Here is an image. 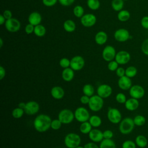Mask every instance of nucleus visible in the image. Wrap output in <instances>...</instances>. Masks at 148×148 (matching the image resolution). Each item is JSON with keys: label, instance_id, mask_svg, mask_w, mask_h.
<instances>
[{"label": "nucleus", "instance_id": "nucleus-1", "mask_svg": "<svg viewBox=\"0 0 148 148\" xmlns=\"http://www.w3.org/2000/svg\"><path fill=\"white\" fill-rule=\"evenodd\" d=\"M51 117L46 114H40L34 119L33 126L39 132H45L51 128Z\"/></svg>", "mask_w": 148, "mask_h": 148}, {"label": "nucleus", "instance_id": "nucleus-2", "mask_svg": "<svg viewBox=\"0 0 148 148\" xmlns=\"http://www.w3.org/2000/svg\"><path fill=\"white\" fill-rule=\"evenodd\" d=\"M135 125L133 119L130 117H127L120 122L119 130L122 134L127 135L132 132Z\"/></svg>", "mask_w": 148, "mask_h": 148}, {"label": "nucleus", "instance_id": "nucleus-3", "mask_svg": "<svg viewBox=\"0 0 148 148\" xmlns=\"http://www.w3.org/2000/svg\"><path fill=\"white\" fill-rule=\"evenodd\" d=\"M80 143V136L76 133H68L64 138V144L68 148H75L79 146Z\"/></svg>", "mask_w": 148, "mask_h": 148}, {"label": "nucleus", "instance_id": "nucleus-4", "mask_svg": "<svg viewBox=\"0 0 148 148\" xmlns=\"http://www.w3.org/2000/svg\"><path fill=\"white\" fill-rule=\"evenodd\" d=\"M104 104L103 98L99 97V95H93L90 98V101L88 103L89 109L92 112H98L101 110Z\"/></svg>", "mask_w": 148, "mask_h": 148}, {"label": "nucleus", "instance_id": "nucleus-5", "mask_svg": "<svg viewBox=\"0 0 148 148\" xmlns=\"http://www.w3.org/2000/svg\"><path fill=\"white\" fill-rule=\"evenodd\" d=\"M58 119L61 121L62 124H69L75 119L74 113L69 109H63L59 112Z\"/></svg>", "mask_w": 148, "mask_h": 148}, {"label": "nucleus", "instance_id": "nucleus-6", "mask_svg": "<svg viewBox=\"0 0 148 148\" xmlns=\"http://www.w3.org/2000/svg\"><path fill=\"white\" fill-rule=\"evenodd\" d=\"M75 119L80 123H83L88 121L90 116L88 110L84 107L77 108L74 112Z\"/></svg>", "mask_w": 148, "mask_h": 148}, {"label": "nucleus", "instance_id": "nucleus-7", "mask_svg": "<svg viewBox=\"0 0 148 148\" xmlns=\"http://www.w3.org/2000/svg\"><path fill=\"white\" fill-rule=\"evenodd\" d=\"M107 117L108 120L112 124H119L122 120V115L120 111L115 108H109L108 113Z\"/></svg>", "mask_w": 148, "mask_h": 148}, {"label": "nucleus", "instance_id": "nucleus-8", "mask_svg": "<svg viewBox=\"0 0 148 148\" xmlns=\"http://www.w3.org/2000/svg\"><path fill=\"white\" fill-rule=\"evenodd\" d=\"M5 26L8 31L10 32H16L20 29L21 23L18 20L12 17L6 20Z\"/></svg>", "mask_w": 148, "mask_h": 148}, {"label": "nucleus", "instance_id": "nucleus-9", "mask_svg": "<svg viewBox=\"0 0 148 148\" xmlns=\"http://www.w3.org/2000/svg\"><path fill=\"white\" fill-rule=\"evenodd\" d=\"M115 48L111 45H107L104 47L102 53L103 59L107 62L114 60L116 55Z\"/></svg>", "mask_w": 148, "mask_h": 148}, {"label": "nucleus", "instance_id": "nucleus-10", "mask_svg": "<svg viewBox=\"0 0 148 148\" xmlns=\"http://www.w3.org/2000/svg\"><path fill=\"white\" fill-rule=\"evenodd\" d=\"M70 60V67L75 71H80L84 66L85 61L84 58L81 56H75Z\"/></svg>", "mask_w": 148, "mask_h": 148}, {"label": "nucleus", "instance_id": "nucleus-11", "mask_svg": "<svg viewBox=\"0 0 148 148\" xmlns=\"http://www.w3.org/2000/svg\"><path fill=\"white\" fill-rule=\"evenodd\" d=\"M145 90L143 87L139 84L132 85L129 90V94L131 97L139 99L143 97Z\"/></svg>", "mask_w": 148, "mask_h": 148}, {"label": "nucleus", "instance_id": "nucleus-12", "mask_svg": "<svg viewBox=\"0 0 148 148\" xmlns=\"http://www.w3.org/2000/svg\"><path fill=\"white\" fill-rule=\"evenodd\" d=\"M114 38L119 42H125L131 37L129 31L125 28H119L114 32Z\"/></svg>", "mask_w": 148, "mask_h": 148}, {"label": "nucleus", "instance_id": "nucleus-13", "mask_svg": "<svg viewBox=\"0 0 148 148\" xmlns=\"http://www.w3.org/2000/svg\"><path fill=\"white\" fill-rule=\"evenodd\" d=\"M97 22L96 16L92 13L84 14L80 18L82 25L85 27H91L95 24Z\"/></svg>", "mask_w": 148, "mask_h": 148}, {"label": "nucleus", "instance_id": "nucleus-14", "mask_svg": "<svg viewBox=\"0 0 148 148\" xmlns=\"http://www.w3.org/2000/svg\"><path fill=\"white\" fill-rule=\"evenodd\" d=\"M131 60L130 54L125 50H120L116 53L114 60L119 65L127 64Z\"/></svg>", "mask_w": 148, "mask_h": 148}, {"label": "nucleus", "instance_id": "nucleus-15", "mask_svg": "<svg viewBox=\"0 0 148 148\" xmlns=\"http://www.w3.org/2000/svg\"><path fill=\"white\" fill-rule=\"evenodd\" d=\"M40 109L39 104L35 101H30L26 102L24 108L25 113L28 115H34L36 114Z\"/></svg>", "mask_w": 148, "mask_h": 148}, {"label": "nucleus", "instance_id": "nucleus-16", "mask_svg": "<svg viewBox=\"0 0 148 148\" xmlns=\"http://www.w3.org/2000/svg\"><path fill=\"white\" fill-rule=\"evenodd\" d=\"M112 88L107 84H102L99 85L97 90V95L102 98H107L112 94Z\"/></svg>", "mask_w": 148, "mask_h": 148}, {"label": "nucleus", "instance_id": "nucleus-17", "mask_svg": "<svg viewBox=\"0 0 148 148\" xmlns=\"http://www.w3.org/2000/svg\"><path fill=\"white\" fill-rule=\"evenodd\" d=\"M88 137L92 142L95 143L101 142L104 139L103 132L96 128L91 130L88 134Z\"/></svg>", "mask_w": 148, "mask_h": 148}, {"label": "nucleus", "instance_id": "nucleus-18", "mask_svg": "<svg viewBox=\"0 0 148 148\" xmlns=\"http://www.w3.org/2000/svg\"><path fill=\"white\" fill-rule=\"evenodd\" d=\"M117 84L120 89L125 91L130 90V88L132 86L131 78L127 77L125 75L119 77L117 82Z\"/></svg>", "mask_w": 148, "mask_h": 148}, {"label": "nucleus", "instance_id": "nucleus-19", "mask_svg": "<svg viewBox=\"0 0 148 148\" xmlns=\"http://www.w3.org/2000/svg\"><path fill=\"white\" fill-rule=\"evenodd\" d=\"M50 94L54 99H61L65 95V91L61 87L56 86L51 88Z\"/></svg>", "mask_w": 148, "mask_h": 148}, {"label": "nucleus", "instance_id": "nucleus-20", "mask_svg": "<svg viewBox=\"0 0 148 148\" xmlns=\"http://www.w3.org/2000/svg\"><path fill=\"white\" fill-rule=\"evenodd\" d=\"M28 21L29 24L36 26L40 24L42 21V16L38 12H33L29 14Z\"/></svg>", "mask_w": 148, "mask_h": 148}, {"label": "nucleus", "instance_id": "nucleus-21", "mask_svg": "<svg viewBox=\"0 0 148 148\" xmlns=\"http://www.w3.org/2000/svg\"><path fill=\"white\" fill-rule=\"evenodd\" d=\"M124 105L127 110L129 111H134L138 108L139 106V102L138 99L131 97L127 99Z\"/></svg>", "mask_w": 148, "mask_h": 148}, {"label": "nucleus", "instance_id": "nucleus-22", "mask_svg": "<svg viewBox=\"0 0 148 148\" xmlns=\"http://www.w3.org/2000/svg\"><path fill=\"white\" fill-rule=\"evenodd\" d=\"M74 71L71 67L64 69L61 73L62 79L66 82H71L75 76Z\"/></svg>", "mask_w": 148, "mask_h": 148}, {"label": "nucleus", "instance_id": "nucleus-23", "mask_svg": "<svg viewBox=\"0 0 148 148\" xmlns=\"http://www.w3.org/2000/svg\"><path fill=\"white\" fill-rule=\"evenodd\" d=\"M94 40L97 45H103L108 40V35L103 31H98L95 35Z\"/></svg>", "mask_w": 148, "mask_h": 148}, {"label": "nucleus", "instance_id": "nucleus-24", "mask_svg": "<svg viewBox=\"0 0 148 148\" xmlns=\"http://www.w3.org/2000/svg\"><path fill=\"white\" fill-rule=\"evenodd\" d=\"M76 24L72 20H66L63 23V28L64 30L68 32H72L76 29Z\"/></svg>", "mask_w": 148, "mask_h": 148}, {"label": "nucleus", "instance_id": "nucleus-25", "mask_svg": "<svg viewBox=\"0 0 148 148\" xmlns=\"http://www.w3.org/2000/svg\"><path fill=\"white\" fill-rule=\"evenodd\" d=\"M135 142L136 146L140 148H144L147 145V139L143 135H139L135 138Z\"/></svg>", "mask_w": 148, "mask_h": 148}, {"label": "nucleus", "instance_id": "nucleus-26", "mask_svg": "<svg viewBox=\"0 0 148 148\" xmlns=\"http://www.w3.org/2000/svg\"><path fill=\"white\" fill-rule=\"evenodd\" d=\"M99 146V148H116V143L112 139H103Z\"/></svg>", "mask_w": 148, "mask_h": 148}, {"label": "nucleus", "instance_id": "nucleus-27", "mask_svg": "<svg viewBox=\"0 0 148 148\" xmlns=\"http://www.w3.org/2000/svg\"><path fill=\"white\" fill-rule=\"evenodd\" d=\"M131 17L130 13L127 10H121L118 12L117 18L120 21L125 22L128 21Z\"/></svg>", "mask_w": 148, "mask_h": 148}, {"label": "nucleus", "instance_id": "nucleus-28", "mask_svg": "<svg viewBox=\"0 0 148 148\" xmlns=\"http://www.w3.org/2000/svg\"><path fill=\"white\" fill-rule=\"evenodd\" d=\"M88 121L91 126L94 128H97L99 127L102 124V119L99 116L97 115L91 116L88 120Z\"/></svg>", "mask_w": 148, "mask_h": 148}, {"label": "nucleus", "instance_id": "nucleus-29", "mask_svg": "<svg viewBox=\"0 0 148 148\" xmlns=\"http://www.w3.org/2000/svg\"><path fill=\"white\" fill-rule=\"evenodd\" d=\"M92 126L88 121L82 123L79 127V130L83 134H88L91 131Z\"/></svg>", "mask_w": 148, "mask_h": 148}, {"label": "nucleus", "instance_id": "nucleus-30", "mask_svg": "<svg viewBox=\"0 0 148 148\" xmlns=\"http://www.w3.org/2000/svg\"><path fill=\"white\" fill-rule=\"evenodd\" d=\"M34 33L38 37H42L45 35L46 33V29L44 25L40 24L35 26Z\"/></svg>", "mask_w": 148, "mask_h": 148}, {"label": "nucleus", "instance_id": "nucleus-31", "mask_svg": "<svg viewBox=\"0 0 148 148\" xmlns=\"http://www.w3.org/2000/svg\"><path fill=\"white\" fill-rule=\"evenodd\" d=\"M111 6L116 12H119L123 10L124 7L123 0H112L111 2Z\"/></svg>", "mask_w": 148, "mask_h": 148}, {"label": "nucleus", "instance_id": "nucleus-32", "mask_svg": "<svg viewBox=\"0 0 148 148\" xmlns=\"http://www.w3.org/2000/svg\"><path fill=\"white\" fill-rule=\"evenodd\" d=\"M82 91L84 95L91 97L94 94V88L91 84H86L83 87Z\"/></svg>", "mask_w": 148, "mask_h": 148}, {"label": "nucleus", "instance_id": "nucleus-33", "mask_svg": "<svg viewBox=\"0 0 148 148\" xmlns=\"http://www.w3.org/2000/svg\"><path fill=\"white\" fill-rule=\"evenodd\" d=\"M138 72L136 68L134 66H130L125 69V75L130 78L134 77Z\"/></svg>", "mask_w": 148, "mask_h": 148}, {"label": "nucleus", "instance_id": "nucleus-34", "mask_svg": "<svg viewBox=\"0 0 148 148\" xmlns=\"http://www.w3.org/2000/svg\"><path fill=\"white\" fill-rule=\"evenodd\" d=\"M87 6L92 10H96L100 7V2L99 0H87Z\"/></svg>", "mask_w": 148, "mask_h": 148}, {"label": "nucleus", "instance_id": "nucleus-35", "mask_svg": "<svg viewBox=\"0 0 148 148\" xmlns=\"http://www.w3.org/2000/svg\"><path fill=\"white\" fill-rule=\"evenodd\" d=\"M84 8L81 5H76L73 9V14L77 18H81L84 14Z\"/></svg>", "mask_w": 148, "mask_h": 148}, {"label": "nucleus", "instance_id": "nucleus-36", "mask_svg": "<svg viewBox=\"0 0 148 148\" xmlns=\"http://www.w3.org/2000/svg\"><path fill=\"white\" fill-rule=\"evenodd\" d=\"M134 124L136 126H142L146 123V118L142 115H136L133 119Z\"/></svg>", "mask_w": 148, "mask_h": 148}, {"label": "nucleus", "instance_id": "nucleus-37", "mask_svg": "<svg viewBox=\"0 0 148 148\" xmlns=\"http://www.w3.org/2000/svg\"><path fill=\"white\" fill-rule=\"evenodd\" d=\"M25 113L24 110L19 107L14 108L12 112V115L14 119H20L22 117L24 113Z\"/></svg>", "mask_w": 148, "mask_h": 148}, {"label": "nucleus", "instance_id": "nucleus-38", "mask_svg": "<svg viewBox=\"0 0 148 148\" xmlns=\"http://www.w3.org/2000/svg\"><path fill=\"white\" fill-rule=\"evenodd\" d=\"M61 125L62 123L58 119H54L52 120L51 123V128L53 130H58L61 128Z\"/></svg>", "mask_w": 148, "mask_h": 148}, {"label": "nucleus", "instance_id": "nucleus-39", "mask_svg": "<svg viewBox=\"0 0 148 148\" xmlns=\"http://www.w3.org/2000/svg\"><path fill=\"white\" fill-rule=\"evenodd\" d=\"M59 64L61 67L62 68H67L70 67V64H71V60H69L68 58L66 57L62 58L60 61H59Z\"/></svg>", "mask_w": 148, "mask_h": 148}, {"label": "nucleus", "instance_id": "nucleus-40", "mask_svg": "<svg viewBox=\"0 0 148 148\" xmlns=\"http://www.w3.org/2000/svg\"><path fill=\"white\" fill-rule=\"evenodd\" d=\"M116 101L119 103H125L127 101V98L125 94L123 92H119L115 97Z\"/></svg>", "mask_w": 148, "mask_h": 148}, {"label": "nucleus", "instance_id": "nucleus-41", "mask_svg": "<svg viewBox=\"0 0 148 148\" xmlns=\"http://www.w3.org/2000/svg\"><path fill=\"white\" fill-rule=\"evenodd\" d=\"M136 145L131 140H126L122 143V148H136Z\"/></svg>", "mask_w": 148, "mask_h": 148}, {"label": "nucleus", "instance_id": "nucleus-42", "mask_svg": "<svg viewBox=\"0 0 148 148\" xmlns=\"http://www.w3.org/2000/svg\"><path fill=\"white\" fill-rule=\"evenodd\" d=\"M141 51L146 56H148V38L145 39L141 45Z\"/></svg>", "mask_w": 148, "mask_h": 148}, {"label": "nucleus", "instance_id": "nucleus-43", "mask_svg": "<svg viewBox=\"0 0 148 148\" xmlns=\"http://www.w3.org/2000/svg\"><path fill=\"white\" fill-rule=\"evenodd\" d=\"M119 64L116 62V60H112L108 62V68L110 71H116L119 68Z\"/></svg>", "mask_w": 148, "mask_h": 148}, {"label": "nucleus", "instance_id": "nucleus-44", "mask_svg": "<svg viewBox=\"0 0 148 148\" xmlns=\"http://www.w3.org/2000/svg\"><path fill=\"white\" fill-rule=\"evenodd\" d=\"M57 2L58 0H42L43 4L47 7L53 6L57 3Z\"/></svg>", "mask_w": 148, "mask_h": 148}, {"label": "nucleus", "instance_id": "nucleus-45", "mask_svg": "<svg viewBox=\"0 0 148 148\" xmlns=\"http://www.w3.org/2000/svg\"><path fill=\"white\" fill-rule=\"evenodd\" d=\"M140 24L144 29H148V16H145L141 18Z\"/></svg>", "mask_w": 148, "mask_h": 148}, {"label": "nucleus", "instance_id": "nucleus-46", "mask_svg": "<svg viewBox=\"0 0 148 148\" xmlns=\"http://www.w3.org/2000/svg\"><path fill=\"white\" fill-rule=\"evenodd\" d=\"M34 28H35L34 25L28 23L25 27V33L28 35H29V34H31L34 33Z\"/></svg>", "mask_w": 148, "mask_h": 148}, {"label": "nucleus", "instance_id": "nucleus-47", "mask_svg": "<svg viewBox=\"0 0 148 148\" xmlns=\"http://www.w3.org/2000/svg\"><path fill=\"white\" fill-rule=\"evenodd\" d=\"M104 139H112L113 136V132L110 130H106L103 131Z\"/></svg>", "mask_w": 148, "mask_h": 148}, {"label": "nucleus", "instance_id": "nucleus-48", "mask_svg": "<svg viewBox=\"0 0 148 148\" xmlns=\"http://www.w3.org/2000/svg\"><path fill=\"white\" fill-rule=\"evenodd\" d=\"M75 0H58L59 3L63 6H69L73 4Z\"/></svg>", "mask_w": 148, "mask_h": 148}, {"label": "nucleus", "instance_id": "nucleus-49", "mask_svg": "<svg viewBox=\"0 0 148 148\" xmlns=\"http://www.w3.org/2000/svg\"><path fill=\"white\" fill-rule=\"evenodd\" d=\"M116 74L119 77H123L125 76V69L123 67H119L116 71Z\"/></svg>", "mask_w": 148, "mask_h": 148}, {"label": "nucleus", "instance_id": "nucleus-50", "mask_svg": "<svg viewBox=\"0 0 148 148\" xmlns=\"http://www.w3.org/2000/svg\"><path fill=\"white\" fill-rule=\"evenodd\" d=\"M90 97L88 96H87L86 95H82L80 98V101L82 104L84 105H87L89 101H90Z\"/></svg>", "mask_w": 148, "mask_h": 148}, {"label": "nucleus", "instance_id": "nucleus-51", "mask_svg": "<svg viewBox=\"0 0 148 148\" xmlns=\"http://www.w3.org/2000/svg\"><path fill=\"white\" fill-rule=\"evenodd\" d=\"M2 14L6 20H9L11 18H12V13L10 10L6 9V10H4Z\"/></svg>", "mask_w": 148, "mask_h": 148}, {"label": "nucleus", "instance_id": "nucleus-52", "mask_svg": "<svg viewBox=\"0 0 148 148\" xmlns=\"http://www.w3.org/2000/svg\"><path fill=\"white\" fill-rule=\"evenodd\" d=\"M84 148H99V146H98L95 142H88L84 145Z\"/></svg>", "mask_w": 148, "mask_h": 148}, {"label": "nucleus", "instance_id": "nucleus-53", "mask_svg": "<svg viewBox=\"0 0 148 148\" xmlns=\"http://www.w3.org/2000/svg\"><path fill=\"white\" fill-rule=\"evenodd\" d=\"M6 75V71L3 66H0V79L2 80Z\"/></svg>", "mask_w": 148, "mask_h": 148}, {"label": "nucleus", "instance_id": "nucleus-54", "mask_svg": "<svg viewBox=\"0 0 148 148\" xmlns=\"http://www.w3.org/2000/svg\"><path fill=\"white\" fill-rule=\"evenodd\" d=\"M6 19H5V18L4 17V16H3V14H1L0 15V25H3V24H4L5 23V22H6Z\"/></svg>", "mask_w": 148, "mask_h": 148}, {"label": "nucleus", "instance_id": "nucleus-55", "mask_svg": "<svg viewBox=\"0 0 148 148\" xmlns=\"http://www.w3.org/2000/svg\"><path fill=\"white\" fill-rule=\"evenodd\" d=\"M25 105H26V103L25 102H21L20 103H18V107L21 108V109H24L25 107Z\"/></svg>", "mask_w": 148, "mask_h": 148}, {"label": "nucleus", "instance_id": "nucleus-56", "mask_svg": "<svg viewBox=\"0 0 148 148\" xmlns=\"http://www.w3.org/2000/svg\"><path fill=\"white\" fill-rule=\"evenodd\" d=\"M3 46V40H2V38H0V47L1 48Z\"/></svg>", "mask_w": 148, "mask_h": 148}, {"label": "nucleus", "instance_id": "nucleus-57", "mask_svg": "<svg viewBox=\"0 0 148 148\" xmlns=\"http://www.w3.org/2000/svg\"><path fill=\"white\" fill-rule=\"evenodd\" d=\"M75 148H84V146H77V147H76Z\"/></svg>", "mask_w": 148, "mask_h": 148}, {"label": "nucleus", "instance_id": "nucleus-58", "mask_svg": "<svg viewBox=\"0 0 148 148\" xmlns=\"http://www.w3.org/2000/svg\"><path fill=\"white\" fill-rule=\"evenodd\" d=\"M124 1H128V0H123Z\"/></svg>", "mask_w": 148, "mask_h": 148}]
</instances>
